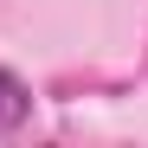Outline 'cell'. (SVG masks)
I'll use <instances>...</instances> for the list:
<instances>
[{"label": "cell", "mask_w": 148, "mask_h": 148, "mask_svg": "<svg viewBox=\"0 0 148 148\" xmlns=\"http://www.w3.org/2000/svg\"><path fill=\"white\" fill-rule=\"evenodd\" d=\"M26 116H32V90H26V77L0 64V135L26 129Z\"/></svg>", "instance_id": "6da1fadb"}]
</instances>
